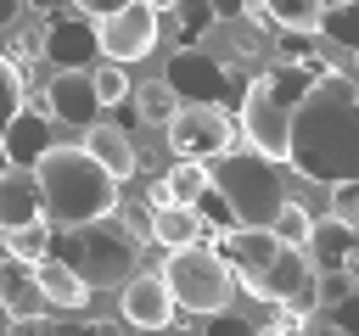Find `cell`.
Here are the masks:
<instances>
[{
  "label": "cell",
  "instance_id": "1",
  "mask_svg": "<svg viewBox=\"0 0 359 336\" xmlns=\"http://www.w3.org/2000/svg\"><path fill=\"white\" fill-rule=\"evenodd\" d=\"M286 162L309 185H342L359 179V84L342 67H325L309 78L286 118Z\"/></svg>",
  "mask_w": 359,
  "mask_h": 336
},
{
  "label": "cell",
  "instance_id": "2",
  "mask_svg": "<svg viewBox=\"0 0 359 336\" xmlns=\"http://www.w3.org/2000/svg\"><path fill=\"white\" fill-rule=\"evenodd\" d=\"M28 174H34V190H39V224L50 235L84 230V224H107L118 213V185L79 146H50Z\"/></svg>",
  "mask_w": 359,
  "mask_h": 336
},
{
  "label": "cell",
  "instance_id": "3",
  "mask_svg": "<svg viewBox=\"0 0 359 336\" xmlns=\"http://www.w3.org/2000/svg\"><path fill=\"white\" fill-rule=\"evenodd\" d=\"M325 67H292V62H269L264 73L247 78L241 101H236V134L264 157V162H286V118L297 106V95L309 90V78H320Z\"/></svg>",
  "mask_w": 359,
  "mask_h": 336
},
{
  "label": "cell",
  "instance_id": "4",
  "mask_svg": "<svg viewBox=\"0 0 359 336\" xmlns=\"http://www.w3.org/2000/svg\"><path fill=\"white\" fill-rule=\"evenodd\" d=\"M208 190L224 202L230 224L236 230H269L280 202H286V185H280V168L264 162L258 151H230L219 162H208Z\"/></svg>",
  "mask_w": 359,
  "mask_h": 336
},
{
  "label": "cell",
  "instance_id": "5",
  "mask_svg": "<svg viewBox=\"0 0 359 336\" xmlns=\"http://www.w3.org/2000/svg\"><path fill=\"white\" fill-rule=\"evenodd\" d=\"M50 258H56L62 269H73L84 291H118V286L140 269V246H135L118 224L62 230V235H50Z\"/></svg>",
  "mask_w": 359,
  "mask_h": 336
},
{
  "label": "cell",
  "instance_id": "6",
  "mask_svg": "<svg viewBox=\"0 0 359 336\" xmlns=\"http://www.w3.org/2000/svg\"><path fill=\"white\" fill-rule=\"evenodd\" d=\"M213 34H219V28H213ZM213 34H208L202 45H191V50H174V56H168L163 84L174 90L180 106H224V112H230V101H241L247 78H252L236 56H219V50H213Z\"/></svg>",
  "mask_w": 359,
  "mask_h": 336
},
{
  "label": "cell",
  "instance_id": "7",
  "mask_svg": "<svg viewBox=\"0 0 359 336\" xmlns=\"http://www.w3.org/2000/svg\"><path fill=\"white\" fill-rule=\"evenodd\" d=\"M157 280H163V291H168L174 308L202 314V319L224 314L230 291H236V280H230V269H224V258L213 246H180V252H168L163 269H157Z\"/></svg>",
  "mask_w": 359,
  "mask_h": 336
},
{
  "label": "cell",
  "instance_id": "8",
  "mask_svg": "<svg viewBox=\"0 0 359 336\" xmlns=\"http://www.w3.org/2000/svg\"><path fill=\"white\" fill-rule=\"evenodd\" d=\"M163 140L174 151V162H219L236 151V112L224 106H174V118L163 123Z\"/></svg>",
  "mask_w": 359,
  "mask_h": 336
},
{
  "label": "cell",
  "instance_id": "9",
  "mask_svg": "<svg viewBox=\"0 0 359 336\" xmlns=\"http://www.w3.org/2000/svg\"><path fill=\"white\" fill-rule=\"evenodd\" d=\"M95 28V50L112 62V67H129V62H146L151 50H157V11H151V0H123V6H112L107 17H95L90 22Z\"/></svg>",
  "mask_w": 359,
  "mask_h": 336
},
{
  "label": "cell",
  "instance_id": "10",
  "mask_svg": "<svg viewBox=\"0 0 359 336\" xmlns=\"http://www.w3.org/2000/svg\"><path fill=\"white\" fill-rule=\"evenodd\" d=\"M45 34H39V56L56 62V73H90L95 56V28L79 6H39Z\"/></svg>",
  "mask_w": 359,
  "mask_h": 336
},
{
  "label": "cell",
  "instance_id": "11",
  "mask_svg": "<svg viewBox=\"0 0 359 336\" xmlns=\"http://www.w3.org/2000/svg\"><path fill=\"white\" fill-rule=\"evenodd\" d=\"M174 302H168V291H163V280L157 274H129L123 286H118V319L129 325V336H151V330H168L174 325Z\"/></svg>",
  "mask_w": 359,
  "mask_h": 336
},
{
  "label": "cell",
  "instance_id": "12",
  "mask_svg": "<svg viewBox=\"0 0 359 336\" xmlns=\"http://www.w3.org/2000/svg\"><path fill=\"white\" fill-rule=\"evenodd\" d=\"M303 263L309 274H325V269H359V230L353 224H337V218H314L309 224V241H303Z\"/></svg>",
  "mask_w": 359,
  "mask_h": 336
},
{
  "label": "cell",
  "instance_id": "13",
  "mask_svg": "<svg viewBox=\"0 0 359 336\" xmlns=\"http://www.w3.org/2000/svg\"><path fill=\"white\" fill-rule=\"evenodd\" d=\"M45 112L50 123H67V129H90L95 123V90H90V73H50L45 78Z\"/></svg>",
  "mask_w": 359,
  "mask_h": 336
},
{
  "label": "cell",
  "instance_id": "14",
  "mask_svg": "<svg viewBox=\"0 0 359 336\" xmlns=\"http://www.w3.org/2000/svg\"><path fill=\"white\" fill-rule=\"evenodd\" d=\"M45 151H50V112H45V106H22V112L6 123V134H0V157L28 174Z\"/></svg>",
  "mask_w": 359,
  "mask_h": 336
},
{
  "label": "cell",
  "instance_id": "15",
  "mask_svg": "<svg viewBox=\"0 0 359 336\" xmlns=\"http://www.w3.org/2000/svg\"><path fill=\"white\" fill-rule=\"evenodd\" d=\"M112 185L118 179H129L135 168H140V151H135V140H129V129H118V123H90V134H84V146H79Z\"/></svg>",
  "mask_w": 359,
  "mask_h": 336
},
{
  "label": "cell",
  "instance_id": "16",
  "mask_svg": "<svg viewBox=\"0 0 359 336\" xmlns=\"http://www.w3.org/2000/svg\"><path fill=\"white\" fill-rule=\"evenodd\" d=\"M0 319H11V325H39L45 319V297H39V286H34V269H22V263H0Z\"/></svg>",
  "mask_w": 359,
  "mask_h": 336
},
{
  "label": "cell",
  "instance_id": "17",
  "mask_svg": "<svg viewBox=\"0 0 359 336\" xmlns=\"http://www.w3.org/2000/svg\"><path fill=\"white\" fill-rule=\"evenodd\" d=\"M28 224H39V190H34V174L6 168V174H0V235L28 230Z\"/></svg>",
  "mask_w": 359,
  "mask_h": 336
},
{
  "label": "cell",
  "instance_id": "18",
  "mask_svg": "<svg viewBox=\"0 0 359 336\" xmlns=\"http://www.w3.org/2000/svg\"><path fill=\"white\" fill-rule=\"evenodd\" d=\"M34 286H39V297H45V308H62V314H79V308L90 302V291L79 286V274H73V269H62L56 258H45V263H34Z\"/></svg>",
  "mask_w": 359,
  "mask_h": 336
},
{
  "label": "cell",
  "instance_id": "19",
  "mask_svg": "<svg viewBox=\"0 0 359 336\" xmlns=\"http://www.w3.org/2000/svg\"><path fill=\"white\" fill-rule=\"evenodd\" d=\"M264 11H269V28H275V34H286V39H314L325 6H320V0H269Z\"/></svg>",
  "mask_w": 359,
  "mask_h": 336
},
{
  "label": "cell",
  "instance_id": "20",
  "mask_svg": "<svg viewBox=\"0 0 359 336\" xmlns=\"http://www.w3.org/2000/svg\"><path fill=\"white\" fill-rule=\"evenodd\" d=\"M151 241L168 246V252H180V246H202V224H196L191 207H157V213H151Z\"/></svg>",
  "mask_w": 359,
  "mask_h": 336
},
{
  "label": "cell",
  "instance_id": "21",
  "mask_svg": "<svg viewBox=\"0 0 359 336\" xmlns=\"http://www.w3.org/2000/svg\"><path fill=\"white\" fill-rule=\"evenodd\" d=\"M157 185H163L168 207H196L208 196V168L202 162H174L168 174H157Z\"/></svg>",
  "mask_w": 359,
  "mask_h": 336
},
{
  "label": "cell",
  "instance_id": "22",
  "mask_svg": "<svg viewBox=\"0 0 359 336\" xmlns=\"http://www.w3.org/2000/svg\"><path fill=\"white\" fill-rule=\"evenodd\" d=\"M353 291H359V280H353L348 269L309 274V302H314V314H342V308L353 302Z\"/></svg>",
  "mask_w": 359,
  "mask_h": 336
},
{
  "label": "cell",
  "instance_id": "23",
  "mask_svg": "<svg viewBox=\"0 0 359 336\" xmlns=\"http://www.w3.org/2000/svg\"><path fill=\"white\" fill-rule=\"evenodd\" d=\"M129 101H135V118H140V123H157V129H163V123L174 118V106H180V101H174V90H168L163 78L129 84Z\"/></svg>",
  "mask_w": 359,
  "mask_h": 336
},
{
  "label": "cell",
  "instance_id": "24",
  "mask_svg": "<svg viewBox=\"0 0 359 336\" xmlns=\"http://www.w3.org/2000/svg\"><path fill=\"white\" fill-rule=\"evenodd\" d=\"M314 39H331V45H342V50H359V6H325Z\"/></svg>",
  "mask_w": 359,
  "mask_h": 336
},
{
  "label": "cell",
  "instance_id": "25",
  "mask_svg": "<svg viewBox=\"0 0 359 336\" xmlns=\"http://www.w3.org/2000/svg\"><path fill=\"white\" fill-rule=\"evenodd\" d=\"M6 258H11V263H22V269L45 263V258H50V230H45V224L11 230V235H6Z\"/></svg>",
  "mask_w": 359,
  "mask_h": 336
},
{
  "label": "cell",
  "instance_id": "26",
  "mask_svg": "<svg viewBox=\"0 0 359 336\" xmlns=\"http://www.w3.org/2000/svg\"><path fill=\"white\" fill-rule=\"evenodd\" d=\"M90 90H95V106H123L129 101V73L101 62V67H90Z\"/></svg>",
  "mask_w": 359,
  "mask_h": 336
},
{
  "label": "cell",
  "instance_id": "27",
  "mask_svg": "<svg viewBox=\"0 0 359 336\" xmlns=\"http://www.w3.org/2000/svg\"><path fill=\"white\" fill-rule=\"evenodd\" d=\"M309 207H297V202H280V213H275V224H269V235L280 241V246H297L303 252V241H309Z\"/></svg>",
  "mask_w": 359,
  "mask_h": 336
},
{
  "label": "cell",
  "instance_id": "28",
  "mask_svg": "<svg viewBox=\"0 0 359 336\" xmlns=\"http://www.w3.org/2000/svg\"><path fill=\"white\" fill-rule=\"evenodd\" d=\"M28 336H118L112 325H101V319H56V325H22Z\"/></svg>",
  "mask_w": 359,
  "mask_h": 336
},
{
  "label": "cell",
  "instance_id": "29",
  "mask_svg": "<svg viewBox=\"0 0 359 336\" xmlns=\"http://www.w3.org/2000/svg\"><path fill=\"white\" fill-rule=\"evenodd\" d=\"M22 106H28V90L17 84V73H11V62L0 56V134H6V123H11V118H17Z\"/></svg>",
  "mask_w": 359,
  "mask_h": 336
},
{
  "label": "cell",
  "instance_id": "30",
  "mask_svg": "<svg viewBox=\"0 0 359 336\" xmlns=\"http://www.w3.org/2000/svg\"><path fill=\"white\" fill-rule=\"evenodd\" d=\"M331 218L337 224H359V179L331 185Z\"/></svg>",
  "mask_w": 359,
  "mask_h": 336
},
{
  "label": "cell",
  "instance_id": "31",
  "mask_svg": "<svg viewBox=\"0 0 359 336\" xmlns=\"http://www.w3.org/2000/svg\"><path fill=\"white\" fill-rule=\"evenodd\" d=\"M258 325L247 319V314H236V308H224V314H208L202 319V336H252Z\"/></svg>",
  "mask_w": 359,
  "mask_h": 336
},
{
  "label": "cell",
  "instance_id": "32",
  "mask_svg": "<svg viewBox=\"0 0 359 336\" xmlns=\"http://www.w3.org/2000/svg\"><path fill=\"white\" fill-rule=\"evenodd\" d=\"M297 336H353L342 314H303L297 319Z\"/></svg>",
  "mask_w": 359,
  "mask_h": 336
},
{
  "label": "cell",
  "instance_id": "33",
  "mask_svg": "<svg viewBox=\"0 0 359 336\" xmlns=\"http://www.w3.org/2000/svg\"><path fill=\"white\" fill-rule=\"evenodd\" d=\"M252 336H297V319H286V314H269V325H258Z\"/></svg>",
  "mask_w": 359,
  "mask_h": 336
},
{
  "label": "cell",
  "instance_id": "34",
  "mask_svg": "<svg viewBox=\"0 0 359 336\" xmlns=\"http://www.w3.org/2000/svg\"><path fill=\"white\" fill-rule=\"evenodd\" d=\"M17 17H22V6L17 0H0V28H17Z\"/></svg>",
  "mask_w": 359,
  "mask_h": 336
},
{
  "label": "cell",
  "instance_id": "35",
  "mask_svg": "<svg viewBox=\"0 0 359 336\" xmlns=\"http://www.w3.org/2000/svg\"><path fill=\"white\" fill-rule=\"evenodd\" d=\"M6 168H11V162H6V157H0V174H6Z\"/></svg>",
  "mask_w": 359,
  "mask_h": 336
},
{
  "label": "cell",
  "instance_id": "36",
  "mask_svg": "<svg viewBox=\"0 0 359 336\" xmlns=\"http://www.w3.org/2000/svg\"><path fill=\"white\" fill-rule=\"evenodd\" d=\"M0 325H6V319H0Z\"/></svg>",
  "mask_w": 359,
  "mask_h": 336
}]
</instances>
